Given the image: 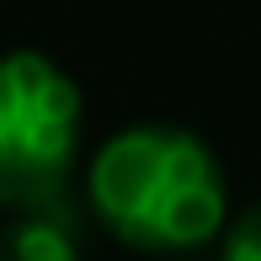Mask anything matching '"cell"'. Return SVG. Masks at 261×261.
Segmentation results:
<instances>
[{
    "label": "cell",
    "instance_id": "6da1fadb",
    "mask_svg": "<svg viewBox=\"0 0 261 261\" xmlns=\"http://www.w3.org/2000/svg\"><path fill=\"white\" fill-rule=\"evenodd\" d=\"M91 197L107 229L144 251H192L224 224V176L181 128H123L91 160Z\"/></svg>",
    "mask_w": 261,
    "mask_h": 261
},
{
    "label": "cell",
    "instance_id": "7a4b0ae2",
    "mask_svg": "<svg viewBox=\"0 0 261 261\" xmlns=\"http://www.w3.org/2000/svg\"><path fill=\"white\" fill-rule=\"evenodd\" d=\"M80 144V91L43 54H0V208H64Z\"/></svg>",
    "mask_w": 261,
    "mask_h": 261
},
{
    "label": "cell",
    "instance_id": "3957f363",
    "mask_svg": "<svg viewBox=\"0 0 261 261\" xmlns=\"http://www.w3.org/2000/svg\"><path fill=\"white\" fill-rule=\"evenodd\" d=\"M0 261H80L69 208L21 213L16 224H6L0 229Z\"/></svg>",
    "mask_w": 261,
    "mask_h": 261
},
{
    "label": "cell",
    "instance_id": "277c9868",
    "mask_svg": "<svg viewBox=\"0 0 261 261\" xmlns=\"http://www.w3.org/2000/svg\"><path fill=\"white\" fill-rule=\"evenodd\" d=\"M224 261H261V208H251L224 240Z\"/></svg>",
    "mask_w": 261,
    "mask_h": 261
}]
</instances>
